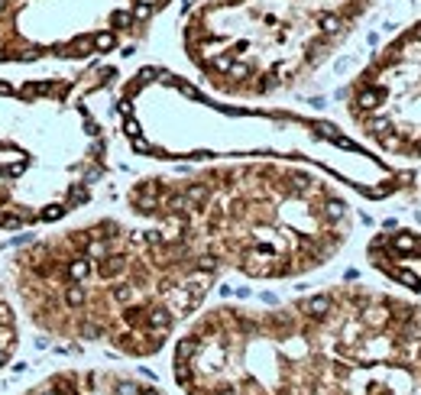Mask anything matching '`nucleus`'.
<instances>
[{
	"mask_svg": "<svg viewBox=\"0 0 421 395\" xmlns=\"http://www.w3.org/2000/svg\"><path fill=\"white\" fill-rule=\"evenodd\" d=\"M220 266L182 234L120 217L52 227L17 246L4 276L23 324L65 344H98L127 356L162 350L201 308Z\"/></svg>",
	"mask_w": 421,
	"mask_h": 395,
	"instance_id": "obj_1",
	"label": "nucleus"
},
{
	"mask_svg": "<svg viewBox=\"0 0 421 395\" xmlns=\"http://www.w3.org/2000/svg\"><path fill=\"white\" fill-rule=\"evenodd\" d=\"M127 204L172 227L198 253L250 278H292L324 266L347 236V201L305 168L250 162L182 178H143Z\"/></svg>",
	"mask_w": 421,
	"mask_h": 395,
	"instance_id": "obj_2",
	"label": "nucleus"
},
{
	"mask_svg": "<svg viewBox=\"0 0 421 395\" xmlns=\"http://www.w3.org/2000/svg\"><path fill=\"white\" fill-rule=\"evenodd\" d=\"M369 6L372 0H185L178 49L214 91L272 98L314 74Z\"/></svg>",
	"mask_w": 421,
	"mask_h": 395,
	"instance_id": "obj_3",
	"label": "nucleus"
},
{
	"mask_svg": "<svg viewBox=\"0 0 421 395\" xmlns=\"http://www.w3.org/2000/svg\"><path fill=\"white\" fill-rule=\"evenodd\" d=\"M169 0H0V68L85 65L143 32Z\"/></svg>",
	"mask_w": 421,
	"mask_h": 395,
	"instance_id": "obj_4",
	"label": "nucleus"
},
{
	"mask_svg": "<svg viewBox=\"0 0 421 395\" xmlns=\"http://www.w3.org/2000/svg\"><path fill=\"white\" fill-rule=\"evenodd\" d=\"M17 395H162L133 376L114 370H59L36 379Z\"/></svg>",
	"mask_w": 421,
	"mask_h": 395,
	"instance_id": "obj_5",
	"label": "nucleus"
},
{
	"mask_svg": "<svg viewBox=\"0 0 421 395\" xmlns=\"http://www.w3.org/2000/svg\"><path fill=\"white\" fill-rule=\"evenodd\" d=\"M20 344H23V318H20L10 282L0 269V372L13 363V356L20 353Z\"/></svg>",
	"mask_w": 421,
	"mask_h": 395,
	"instance_id": "obj_6",
	"label": "nucleus"
}]
</instances>
